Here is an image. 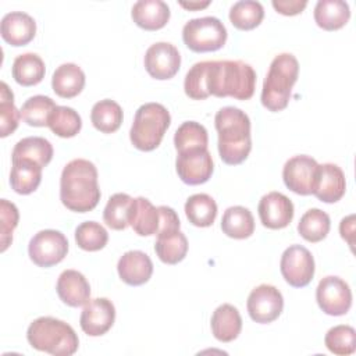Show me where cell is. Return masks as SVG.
<instances>
[{
  "mask_svg": "<svg viewBox=\"0 0 356 356\" xmlns=\"http://www.w3.org/2000/svg\"><path fill=\"white\" fill-rule=\"evenodd\" d=\"M214 125L218 132L221 160L229 165L243 163L252 150L250 120L248 114L238 107L227 106L216 113Z\"/></svg>",
  "mask_w": 356,
  "mask_h": 356,
  "instance_id": "cell-2",
  "label": "cell"
},
{
  "mask_svg": "<svg viewBox=\"0 0 356 356\" xmlns=\"http://www.w3.org/2000/svg\"><path fill=\"white\" fill-rule=\"evenodd\" d=\"M57 107L49 96L36 95L29 97L21 107V118L31 127H47L51 111Z\"/></svg>",
  "mask_w": 356,
  "mask_h": 356,
  "instance_id": "cell-37",
  "label": "cell"
},
{
  "mask_svg": "<svg viewBox=\"0 0 356 356\" xmlns=\"http://www.w3.org/2000/svg\"><path fill=\"white\" fill-rule=\"evenodd\" d=\"M298 75L299 63L293 54L281 53L275 56L263 82L261 104L274 113L284 110L289 103Z\"/></svg>",
  "mask_w": 356,
  "mask_h": 356,
  "instance_id": "cell-5",
  "label": "cell"
},
{
  "mask_svg": "<svg viewBox=\"0 0 356 356\" xmlns=\"http://www.w3.org/2000/svg\"><path fill=\"white\" fill-rule=\"evenodd\" d=\"M246 307L253 321L268 324L277 320L282 313L284 298L274 285L261 284L249 293Z\"/></svg>",
  "mask_w": 356,
  "mask_h": 356,
  "instance_id": "cell-12",
  "label": "cell"
},
{
  "mask_svg": "<svg viewBox=\"0 0 356 356\" xmlns=\"http://www.w3.org/2000/svg\"><path fill=\"white\" fill-rule=\"evenodd\" d=\"M29 345L53 356H71L78 350L79 339L74 328L54 317H39L33 320L26 331Z\"/></svg>",
  "mask_w": 356,
  "mask_h": 356,
  "instance_id": "cell-4",
  "label": "cell"
},
{
  "mask_svg": "<svg viewBox=\"0 0 356 356\" xmlns=\"http://www.w3.org/2000/svg\"><path fill=\"white\" fill-rule=\"evenodd\" d=\"M227 29L216 17L189 19L182 28V40L188 49L196 53L216 51L227 42Z\"/></svg>",
  "mask_w": 356,
  "mask_h": 356,
  "instance_id": "cell-7",
  "label": "cell"
},
{
  "mask_svg": "<svg viewBox=\"0 0 356 356\" xmlns=\"http://www.w3.org/2000/svg\"><path fill=\"white\" fill-rule=\"evenodd\" d=\"M129 225L140 236L156 235L160 225L159 207H154L152 202L143 196L134 199L129 213Z\"/></svg>",
  "mask_w": 356,
  "mask_h": 356,
  "instance_id": "cell-24",
  "label": "cell"
},
{
  "mask_svg": "<svg viewBox=\"0 0 356 356\" xmlns=\"http://www.w3.org/2000/svg\"><path fill=\"white\" fill-rule=\"evenodd\" d=\"M261 224L270 229H281L291 224L293 218V203L281 192H268L257 206Z\"/></svg>",
  "mask_w": 356,
  "mask_h": 356,
  "instance_id": "cell-16",
  "label": "cell"
},
{
  "mask_svg": "<svg viewBox=\"0 0 356 356\" xmlns=\"http://www.w3.org/2000/svg\"><path fill=\"white\" fill-rule=\"evenodd\" d=\"M108 234L103 225L96 221L81 222L75 229L76 245L86 252H97L107 245Z\"/></svg>",
  "mask_w": 356,
  "mask_h": 356,
  "instance_id": "cell-40",
  "label": "cell"
},
{
  "mask_svg": "<svg viewBox=\"0 0 356 356\" xmlns=\"http://www.w3.org/2000/svg\"><path fill=\"white\" fill-rule=\"evenodd\" d=\"M211 332L220 342H231L238 338L242 330V318L238 309L229 303L218 306L210 320Z\"/></svg>",
  "mask_w": 356,
  "mask_h": 356,
  "instance_id": "cell-22",
  "label": "cell"
},
{
  "mask_svg": "<svg viewBox=\"0 0 356 356\" xmlns=\"http://www.w3.org/2000/svg\"><path fill=\"white\" fill-rule=\"evenodd\" d=\"M21 111L14 104V95L6 82L0 83V136L13 134L19 122Z\"/></svg>",
  "mask_w": 356,
  "mask_h": 356,
  "instance_id": "cell-41",
  "label": "cell"
},
{
  "mask_svg": "<svg viewBox=\"0 0 356 356\" xmlns=\"http://www.w3.org/2000/svg\"><path fill=\"white\" fill-rule=\"evenodd\" d=\"M115 307L107 298L89 299L79 317L82 331L89 337L104 335L114 324Z\"/></svg>",
  "mask_w": 356,
  "mask_h": 356,
  "instance_id": "cell-15",
  "label": "cell"
},
{
  "mask_svg": "<svg viewBox=\"0 0 356 356\" xmlns=\"http://www.w3.org/2000/svg\"><path fill=\"white\" fill-rule=\"evenodd\" d=\"M210 4L209 0L206 1H179V6H182L186 10H202V8H206L207 6Z\"/></svg>",
  "mask_w": 356,
  "mask_h": 356,
  "instance_id": "cell-47",
  "label": "cell"
},
{
  "mask_svg": "<svg viewBox=\"0 0 356 356\" xmlns=\"http://www.w3.org/2000/svg\"><path fill=\"white\" fill-rule=\"evenodd\" d=\"M170 124L171 115L163 104L145 103L135 113L129 139L138 150L152 152L161 143Z\"/></svg>",
  "mask_w": 356,
  "mask_h": 356,
  "instance_id": "cell-6",
  "label": "cell"
},
{
  "mask_svg": "<svg viewBox=\"0 0 356 356\" xmlns=\"http://www.w3.org/2000/svg\"><path fill=\"white\" fill-rule=\"evenodd\" d=\"M221 229L229 238L245 239L254 232V218L249 209L231 206L222 214Z\"/></svg>",
  "mask_w": 356,
  "mask_h": 356,
  "instance_id": "cell-27",
  "label": "cell"
},
{
  "mask_svg": "<svg viewBox=\"0 0 356 356\" xmlns=\"http://www.w3.org/2000/svg\"><path fill=\"white\" fill-rule=\"evenodd\" d=\"M264 18V8L259 1H236L229 10L231 24L241 31H250L260 25Z\"/></svg>",
  "mask_w": 356,
  "mask_h": 356,
  "instance_id": "cell-34",
  "label": "cell"
},
{
  "mask_svg": "<svg viewBox=\"0 0 356 356\" xmlns=\"http://www.w3.org/2000/svg\"><path fill=\"white\" fill-rule=\"evenodd\" d=\"M134 22L145 31H157L170 19V7L161 0H139L131 11Z\"/></svg>",
  "mask_w": 356,
  "mask_h": 356,
  "instance_id": "cell-21",
  "label": "cell"
},
{
  "mask_svg": "<svg viewBox=\"0 0 356 356\" xmlns=\"http://www.w3.org/2000/svg\"><path fill=\"white\" fill-rule=\"evenodd\" d=\"M209 135L206 128L196 121L182 122L174 135V145L178 153L192 149H207Z\"/></svg>",
  "mask_w": 356,
  "mask_h": 356,
  "instance_id": "cell-36",
  "label": "cell"
},
{
  "mask_svg": "<svg viewBox=\"0 0 356 356\" xmlns=\"http://www.w3.org/2000/svg\"><path fill=\"white\" fill-rule=\"evenodd\" d=\"M316 300L328 316H343L352 306V291L342 278L324 277L316 288Z\"/></svg>",
  "mask_w": 356,
  "mask_h": 356,
  "instance_id": "cell-11",
  "label": "cell"
},
{
  "mask_svg": "<svg viewBox=\"0 0 356 356\" xmlns=\"http://www.w3.org/2000/svg\"><path fill=\"white\" fill-rule=\"evenodd\" d=\"M331 221L325 211L320 209L307 210L299 220L298 232L307 242H320L330 232Z\"/></svg>",
  "mask_w": 356,
  "mask_h": 356,
  "instance_id": "cell-33",
  "label": "cell"
},
{
  "mask_svg": "<svg viewBox=\"0 0 356 356\" xmlns=\"http://www.w3.org/2000/svg\"><path fill=\"white\" fill-rule=\"evenodd\" d=\"M256 72L252 65L241 60H217L207 65V90L217 97L248 100L253 96Z\"/></svg>",
  "mask_w": 356,
  "mask_h": 356,
  "instance_id": "cell-3",
  "label": "cell"
},
{
  "mask_svg": "<svg viewBox=\"0 0 356 356\" xmlns=\"http://www.w3.org/2000/svg\"><path fill=\"white\" fill-rule=\"evenodd\" d=\"M58 298L71 307L83 306L90 298V285L85 275L76 270H64L56 285Z\"/></svg>",
  "mask_w": 356,
  "mask_h": 356,
  "instance_id": "cell-20",
  "label": "cell"
},
{
  "mask_svg": "<svg viewBox=\"0 0 356 356\" xmlns=\"http://www.w3.org/2000/svg\"><path fill=\"white\" fill-rule=\"evenodd\" d=\"M318 163L306 154L291 157L282 168L285 186L298 195H313L317 182Z\"/></svg>",
  "mask_w": 356,
  "mask_h": 356,
  "instance_id": "cell-10",
  "label": "cell"
},
{
  "mask_svg": "<svg viewBox=\"0 0 356 356\" xmlns=\"http://www.w3.org/2000/svg\"><path fill=\"white\" fill-rule=\"evenodd\" d=\"M132 202L134 199L128 193H114L103 210V220L106 225L117 231L125 229L129 225Z\"/></svg>",
  "mask_w": 356,
  "mask_h": 356,
  "instance_id": "cell-35",
  "label": "cell"
},
{
  "mask_svg": "<svg viewBox=\"0 0 356 356\" xmlns=\"http://www.w3.org/2000/svg\"><path fill=\"white\" fill-rule=\"evenodd\" d=\"M145 68L147 74L160 81L171 79L181 67V56L178 49L168 42H157L145 53Z\"/></svg>",
  "mask_w": 356,
  "mask_h": 356,
  "instance_id": "cell-14",
  "label": "cell"
},
{
  "mask_svg": "<svg viewBox=\"0 0 356 356\" xmlns=\"http://www.w3.org/2000/svg\"><path fill=\"white\" fill-rule=\"evenodd\" d=\"M273 7L277 13L282 15H296L300 14L307 6L306 0H273Z\"/></svg>",
  "mask_w": 356,
  "mask_h": 356,
  "instance_id": "cell-45",
  "label": "cell"
},
{
  "mask_svg": "<svg viewBox=\"0 0 356 356\" xmlns=\"http://www.w3.org/2000/svg\"><path fill=\"white\" fill-rule=\"evenodd\" d=\"M13 78L22 86H33L44 78V63L35 53H24L15 57L13 63Z\"/></svg>",
  "mask_w": 356,
  "mask_h": 356,
  "instance_id": "cell-29",
  "label": "cell"
},
{
  "mask_svg": "<svg viewBox=\"0 0 356 356\" xmlns=\"http://www.w3.org/2000/svg\"><path fill=\"white\" fill-rule=\"evenodd\" d=\"M345 191L346 181L341 167L332 163L320 164L313 195L324 203H335L345 195Z\"/></svg>",
  "mask_w": 356,
  "mask_h": 356,
  "instance_id": "cell-17",
  "label": "cell"
},
{
  "mask_svg": "<svg viewBox=\"0 0 356 356\" xmlns=\"http://www.w3.org/2000/svg\"><path fill=\"white\" fill-rule=\"evenodd\" d=\"M349 18V4L342 0H320L314 7V21L325 31L341 29Z\"/></svg>",
  "mask_w": 356,
  "mask_h": 356,
  "instance_id": "cell-26",
  "label": "cell"
},
{
  "mask_svg": "<svg viewBox=\"0 0 356 356\" xmlns=\"http://www.w3.org/2000/svg\"><path fill=\"white\" fill-rule=\"evenodd\" d=\"M185 214L195 227H210L217 217V203L207 193H195L185 203Z\"/></svg>",
  "mask_w": 356,
  "mask_h": 356,
  "instance_id": "cell-31",
  "label": "cell"
},
{
  "mask_svg": "<svg viewBox=\"0 0 356 356\" xmlns=\"http://www.w3.org/2000/svg\"><path fill=\"white\" fill-rule=\"evenodd\" d=\"M175 168L182 182L188 185H200L210 179L214 164L207 149H192L178 153Z\"/></svg>",
  "mask_w": 356,
  "mask_h": 356,
  "instance_id": "cell-13",
  "label": "cell"
},
{
  "mask_svg": "<svg viewBox=\"0 0 356 356\" xmlns=\"http://www.w3.org/2000/svg\"><path fill=\"white\" fill-rule=\"evenodd\" d=\"M85 86V74L74 63H65L56 68L51 78L54 93L63 99L75 97Z\"/></svg>",
  "mask_w": 356,
  "mask_h": 356,
  "instance_id": "cell-25",
  "label": "cell"
},
{
  "mask_svg": "<svg viewBox=\"0 0 356 356\" xmlns=\"http://www.w3.org/2000/svg\"><path fill=\"white\" fill-rule=\"evenodd\" d=\"M10 185L19 195H29L38 189L42 181V165L28 159H11Z\"/></svg>",
  "mask_w": 356,
  "mask_h": 356,
  "instance_id": "cell-23",
  "label": "cell"
},
{
  "mask_svg": "<svg viewBox=\"0 0 356 356\" xmlns=\"http://www.w3.org/2000/svg\"><path fill=\"white\" fill-rule=\"evenodd\" d=\"M280 270L291 286L303 288L314 277V259L305 246L291 245L281 256Z\"/></svg>",
  "mask_w": 356,
  "mask_h": 356,
  "instance_id": "cell-9",
  "label": "cell"
},
{
  "mask_svg": "<svg viewBox=\"0 0 356 356\" xmlns=\"http://www.w3.org/2000/svg\"><path fill=\"white\" fill-rule=\"evenodd\" d=\"M159 213H160V225H159L157 234H164V232H171V231L179 229L181 221L174 209H171L168 206H159Z\"/></svg>",
  "mask_w": 356,
  "mask_h": 356,
  "instance_id": "cell-44",
  "label": "cell"
},
{
  "mask_svg": "<svg viewBox=\"0 0 356 356\" xmlns=\"http://www.w3.org/2000/svg\"><path fill=\"white\" fill-rule=\"evenodd\" d=\"M339 232H341V236L348 242V245L353 250V243H355V241H353V236H355V216L353 214L342 218V221L339 224Z\"/></svg>",
  "mask_w": 356,
  "mask_h": 356,
  "instance_id": "cell-46",
  "label": "cell"
},
{
  "mask_svg": "<svg viewBox=\"0 0 356 356\" xmlns=\"http://www.w3.org/2000/svg\"><path fill=\"white\" fill-rule=\"evenodd\" d=\"M154 252L165 264H177L182 261L188 253V239L179 229L157 234Z\"/></svg>",
  "mask_w": 356,
  "mask_h": 356,
  "instance_id": "cell-28",
  "label": "cell"
},
{
  "mask_svg": "<svg viewBox=\"0 0 356 356\" xmlns=\"http://www.w3.org/2000/svg\"><path fill=\"white\" fill-rule=\"evenodd\" d=\"M122 118L124 115L121 106L111 99H104L95 103L90 111L93 127L103 134L115 132L121 127Z\"/></svg>",
  "mask_w": 356,
  "mask_h": 356,
  "instance_id": "cell-32",
  "label": "cell"
},
{
  "mask_svg": "<svg viewBox=\"0 0 356 356\" xmlns=\"http://www.w3.org/2000/svg\"><path fill=\"white\" fill-rule=\"evenodd\" d=\"M31 260L39 267L58 264L68 253V241L64 234L56 229H42L35 234L28 245Z\"/></svg>",
  "mask_w": 356,
  "mask_h": 356,
  "instance_id": "cell-8",
  "label": "cell"
},
{
  "mask_svg": "<svg viewBox=\"0 0 356 356\" xmlns=\"http://www.w3.org/2000/svg\"><path fill=\"white\" fill-rule=\"evenodd\" d=\"M11 159H28L46 167L53 159V146L42 136L22 138L15 143Z\"/></svg>",
  "mask_w": 356,
  "mask_h": 356,
  "instance_id": "cell-30",
  "label": "cell"
},
{
  "mask_svg": "<svg viewBox=\"0 0 356 356\" xmlns=\"http://www.w3.org/2000/svg\"><path fill=\"white\" fill-rule=\"evenodd\" d=\"M96 165L85 159L71 160L60 177V200L71 211L86 213L100 200Z\"/></svg>",
  "mask_w": 356,
  "mask_h": 356,
  "instance_id": "cell-1",
  "label": "cell"
},
{
  "mask_svg": "<svg viewBox=\"0 0 356 356\" xmlns=\"http://www.w3.org/2000/svg\"><path fill=\"white\" fill-rule=\"evenodd\" d=\"M207 61H200L196 63L191 67V70L185 75L184 81V89L188 97L193 100H203L209 97V90H207Z\"/></svg>",
  "mask_w": 356,
  "mask_h": 356,
  "instance_id": "cell-42",
  "label": "cell"
},
{
  "mask_svg": "<svg viewBox=\"0 0 356 356\" xmlns=\"http://www.w3.org/2000/svg\"><path fill=\"white\" fill-rule=\"evenodd\" d=\"M324 343L327 349L334 355H352L356 350V331L350 325H335L327 331Z\"/></svg>",
  "mask_w": 356,
  "mask_h": 356,
  "instance_id": "cell-39",
  "label": "cell"
},
{
  "mask_svg": "<svg viewBox=\"0 0 356 356\" xmlns=\"http://www.w3.org/2000/svg\"><path fill=\"white\" fill-rule=\"evenodd\" d=\"M0 217H1V252H6V249L13 242V232L18 225L19 213L14 203L8 202L7 199L0 200Z\"/></svg>",
  "mask_w": 356,
  "mask_h": 356,
  "instance_id": "cell-43",
  "label": "cell"
},
{
  "mask_svg": "<svg viewBox=\"0 0 356 356\" xmlns=\"http://www.w3.org/2000/svg\"><path fill=\"white\" fill-rule=\"evenodd\" d=\"M0 32L8 44L15 47L25 46L36 35V22L24 11H11L3 17Z\"/></svg>",
  "mask_w": 356,
  "mask_h": 356,
  "instance_id": "cell-19",
  "label": "cell"
},
{
  "mask_svg": "<svg viewBox=\"0 0 356 356\" xmlns=\"http://www.w3.org/2000/svg\"><path fill=\"white\" fill-rule=\"evenodd\" d=\"M47 127L60 138H72L81 131L82 120L74 108L57 106L49 117Z\"/></svg>",
  "mask_w": 356,
  "mask_h": 356,
  "instance_id": "cell-38",
  "label": "cell"
},
{
  "mask_svg": "<svg viewBox=\"0 0 356 356\" xmlns=\"http://www.w3.org/2000/svg\"><path fill=\"white\" fill-rule=\"evenodd\" d=\"M117 271L125 284L139 286L150 280L153 274V263L145 252L129 250L120 257Z\"/></svg>",
  "mask_w": 356,
  "mask_h": 356,
  "instance_id": "cell-18",
  "label": "cell"
}]
</instances>
